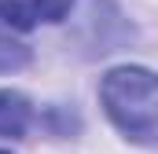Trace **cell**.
<instances>
[{
	"instance_id": "cell-5",
	"label": "cell",
	"mask_w": 158,
	"mask_h": 154,
	"mask_svg": "<svg viewBox=\"0 0 158 154\" xmlns=\"http://www.w3.org/2000/svg\"><path fill=\"white\" fill-rule=\"evenodd\" d=\"M0 154H7V151H0Z\"/></svg>"
},
{
	"instance_id": "cell-2",
	"label": "cell",
	"mask_w": 158,
	"mask_h": 154,
	"mask_svg": "<svg viewBox=\"0 0 158 154\" xmlns=\"http://www.w3.org/2000/svg\"><path fill=\"white\" fill-rule=\"evenodd\" d=\"M74 0H0V18L11 30H33L40 22H59Z\"/></svg>"
},
{
	"instance_id": "cell-3",
	"label": "cell",
	"mask_w": 158,
	"mask_h": 154,
	"mask_svg": "<svg viewBox=\"0 0 158 154\" xmlns=\"http://www.w3.org/2000/svg\"><path fill=\"white\" fill-rule=\"evenodd\" d=\"M30 125V103L15 92H0V136L19 140Z\"/></svg>"
},
{
	"instance_id": "cell-1",
	"label": "cell",
	"mask_w": 158,
	"mask_h": 154,
	"mask_svg": "<svg viewBox=\"0 0 158 154\" xmlns=\"http://www.w3.org/2000/svg\"><path fill=\"white\" fill-rule=\"evenodd\" d=\"M99 99L107 117L132 143L158 147V77L143 66H118L103 77Z\"/></svg>"
},
{
	"instance_id": "cell-4",
	"label": "cell",
	"mask_w": 158,
	"mask_h": 154,
	"mask_svg": "<svg viewBox=\"0 0 158 154\" xmlns=\"http://www.w3.org/2000/svg\"><path fill=\"white\" fill-rule=\"evenodd\" d=\"M30 63V48L22 40L11 37V26L0 18V74H11V70H22Z\"/></svg>"
}]
</instances>
